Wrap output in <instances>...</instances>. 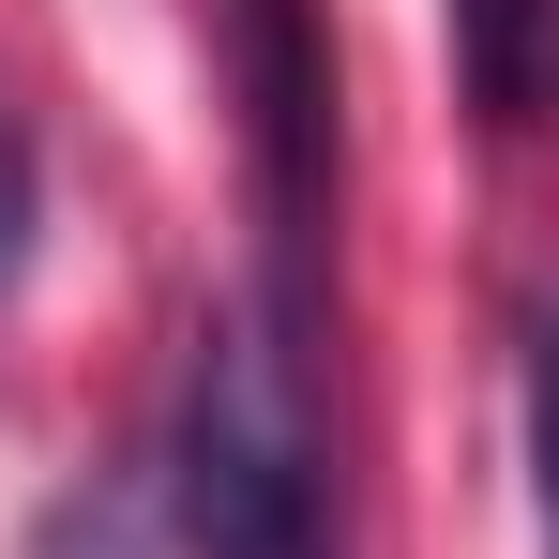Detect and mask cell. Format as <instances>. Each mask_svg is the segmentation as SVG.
<instances>
[{"label": "cell", "mask_w": 559, "mask_h": 559, "mask_svg": "<svg viewBox=\"0 0 559 559\" xmlns=\"http://www.w3.org/2000/svg\"><path fill=\"white\" fill-rule=\"evenodd\" d=\"M318 318L287 302H227L182 364V408H167V454H152V499L136 530L167 559H333V499H318Z\"/></svg>", "instance_id": "cell-1"}, {"label": "cell", "mask_w": 559, "mask_h": 559, "mask_svg": "<svg viewBox=\"0 0 559 559\" xmlns=\"http://www.w3.org/2000/svg\"><path fill=\"white\" fill-rule=\"evenodd\" d=\"M227 76L258 152V302L318 318V227H333V31L318 0H227Z\"/></svg>", "instance_id": "cell-2"}, {"label": "cell", "mask_w": 559, "mask_h": 559, "mask_svg": "<svg viewBox=\"0 0 559 559\" xmlns=\"http://www.w3.org/2000/svg\"><path fill=\"white\" fill-rule=\"evenodd\" d=\"M454 76L499 136L559 121V0H454Z\"/></svg>", "instance_id": "cell-3"}, {"label": "cell", "mask_w": 559, "mask_h": 559, "mask_svg": "<svg viewBox=\"0 0 559 559\" xmlns=\"http://www.w3.org/2000/svg\"><path fill=\"white\" fill-rule=\"evenodd\" d=\"M530 499H545V559H559V318L530 333Z\"/></svg>", "instance_id": "cell-4"}, {"label": "cell", "mask_w": 559, "mask_h": 559, "mask_svg": "<svg viewBox=\"0 0 559 559\" xmlns=\"http://www.w3.org/2000/svg\"><path fill=\"white\" fill-rule=\"evenodd\" d=\"M31 212H46V182H31V136L0 121V287L31 273Z\"/></svg>", "instance_id": "cell-5"}]
</instances>
